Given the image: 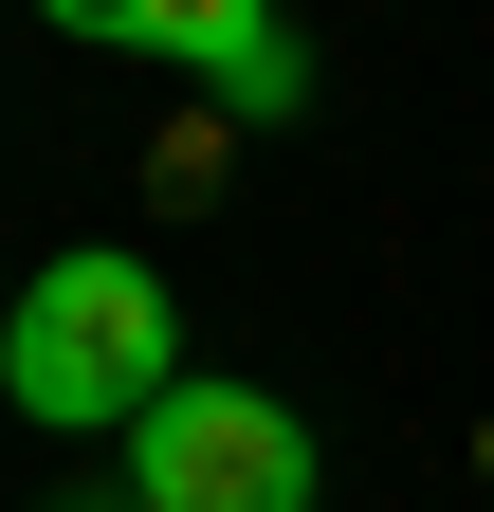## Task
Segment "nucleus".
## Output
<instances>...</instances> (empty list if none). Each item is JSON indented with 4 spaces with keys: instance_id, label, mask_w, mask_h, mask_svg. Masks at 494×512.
<instances>
[{
    "instance_id": "7ed1b4c3",
    "label": "nucleus",
    "mask_w": 494,
    "mask_h": 512,
    "mask_svg": "<svg viewBox=\"0 0 494 512\" xmlns=\"http://www.w3.org/2000/svg\"><path fill=\"white\" fill-rule=\"evenodd\" d=\"M74 37L110 55H165V74H202L220 110H312V37H275V19H238V0H74Z\"/></svg>"
},
{
    "instance_id": "39448f33",
    "label": "nucleus",
    "mask_w": 494,
    "mask_h": 512,
    "mask_svg": "<svg viewBox=\"0 0 494 512\" xmlns=\"http://www.w3.org/2000/svg\"><path fill=\"white\" fill-rule=\"evenodd\" d=\"M0 311H19V293H0Z\"/></svg>"
},
{
    "instance_id": "f257e3e1",
    "label": "nucleus",
    "mask_w": 494,
    "mask_h": 512,
    "mask_svg": "<svg viewBox=\"0 0 494 512\" xmlns=\"http://www.w3.org/2000/svg\"><path fill=\"white\" fill-rule=\"evenodd\" d=\"M183 384V311L147 256H55V275H19V311H0V403L55 421V439H129L147 403Z\"/></svg>"
},
{
    "instance_id": "20e7f679",
    "label": "nucleus",
    "mask_w": 494,
    "mask_h": 512,
    "mask_svg": "<svg viewBox=\"0 0 494 512\" xmlns=\"http://www.w3.org/2000/svg\"><path fill=\"white\" fill-rule=\"evenodd\" d=\"M476 458H494V439H476Z\"/></svg>"
},
{
    "instance_id": "f03ea898",
    "label": "nucleus",
    "mask_w": 494,
    "mask_h": 512,
    "mask_svg": "<svg viewBox=\"0 0 494 512\" xmlns=\"http://www.w3.org/2000/svg\"><path fill=\"white\" fill-rule=\"evenodd\" d=\"M129 512H312V421L275 384H202L183 366L129 421Z\"/></svg>"
}]
</instances>
